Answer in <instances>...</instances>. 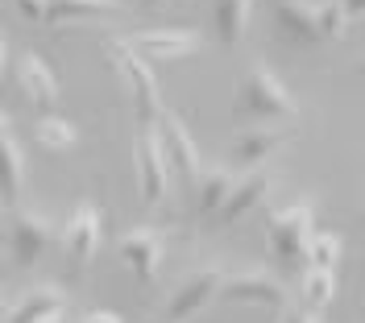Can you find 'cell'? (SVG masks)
I'll use <instances>...</instances> for the list:
<instances>
[{
    "label": "cell",
    "instance_id": "obj_23",
    "mask_svg": "<svg viewBox=\"0 0 365 323\" xmlns=\"http://www.w3.org/2000/svg\"><path fill=\"white\" fill-rule=\"evenodd\" d=\"M341 236L336 232H312V240H307V265H316V270H332L336 274V261H341Z\"/></svg>",
    "mask_w": 365,
    "mask_h": 323
},
{
    "label": "cell",
    "instance_id": "obj_31",
    "mask_svg": "<svg viewBox=\"0 0 365 323\" xmlns=\"http://www.w3.org/2000/svg\"><path fill=\"white\" fill-rule=\"evenodd\" d=\"M4 274H9V265H4V257H0V282H4Z\"/></svg>",
    "mask_w": 365,
    "mask_h": 323
},
{
    "label": "cell",
    "instance_id": "obj_8",
    "mask_svg": "<svg viewBox=\"0 0 365 323\" xmlns=\"http://www.w3.org/2000/svg\"><path fill=\"white\" fill-rule=\"evenodd\" d=\"M133 170H137V195L145 203H162L166 191H170V166H166V154H162L158 129H137Z\"/></svg>",
    "mask_w": 365,
    "mask_h": 323
},
{
    "label": "cell",
    "instance_id": "obj_16",
    "mask_svg": "<svg viewBox=\"0 0 365 323\" xmlns=\"http://www.w3.org/2000/svg\"><path fill=\"white\" fill-rule=\"evenodd\" d=\"M54 315H67V290L63 286H34L9 311V323H46Z\"/></svg>",
    "mask_w": 365,
    "mask_h": 323
},
{
    "label": "cell",
    "instance_id": "obj_29",
    "mask_svg": "<svg viewBox=\"0 0 365 323\" xmlns=\"http://www.w3.org/2000/svg\"><path fill=\"white\" fill-rule=\"evenodd\" d=\"M4 133H9V116L0 112V137H4Z\"/></svg>",
    "mask_w": 365,
    "mask_h": 323
},
{
    "label": "cell",
    "instance_id": "obj_35",
    "mask_svg": "<svg viewBox=\"0 0 365 323\" xmlns=\"http://www.w3.org/2000/svg\"><path fill=\"white\" fill-rule=\"evenodd\" d=\"M361 70H365V54H361Z\"/></svg>",
    "mask_w": 365,
    "mask_h": 323
},
{
    "label": "cell",
    "instance_id": "obj_4",
    "mask_svg": "<svg viewBox=\"0 0 365 323\" xmlns=\"http://www.w3.org/2000/svg\"><path fill=\"white\" fill-rule=\"evenodd\" d=\"M158 141H162V154H166V166H170V174L179 179V186L187 195H195V186L204 179V158H200V149H195V137H191V129L182 125L179 112H170V108H162L158 116Z\"/></svg>",
    "mask_w": 365,
    "mask_h": 323
},
{
    "label": "cell",
    "instance_id": "obj_2",
    "mask_svg": "<svg viewBox=\"0 0 365 323\" xmlns=\"http://www.w3.org/2000/svg\"><path fill=\"white\" fill-rule=\"evenodd\" d=\"M312 220H316V208L307 199L303 203H291V208L266 211V245H270V257L282 270H307Z\"/></svg>",
    "mask_w": 365,
    "mask_h": 323
},
{
    "label": "cell",
    "instance_id": "obj_18",
    "mask_svg": "<svg viewBox=\"0 0 365 323\" xmlns=\"http://www.w3.org/2000/svg\"><path fill=\"white\" fill-rule=\"evenodd\" d=\"M21 186H25V154L13 133L0 137V208H13L17 211V199H21Z\"/></svg>",
    "mask_w": 365,
    "mask_h": 323
},
{
    "label": "cell",
    "instance_id": "obj_7",
    "mask_svg": "<svg viewBox=\"0 0 365 323\" xmlns=\"http://www.w3.org/2000/svg\"><path fill=\"white\" fill-rule=\"evenodd\" d=\"M58 236H63V228H54V220H46L42 211H13V220H9V253L17 261V270H34Z\"/></svg>",
    "mask_w": 365,
    "mask_h": 323
},
{
    "label": "cell",
    "instance_id": "obj_19",
    "mask_svg": "<svg viewBox=\"0 0 365 323\" xmlns=\"http://www.w3.org/2000/svg\"><path fill=\"white\" fill-rule=\"evenodd\" d=\"M120 0H46V17L42 21L50 29L71 21H91V17H116Z\"/></svg>",
    "mask_w": 365,
    "mask_h": 323
},
{
    "label": "cell",
    "instance_id": "obj_1",
    "mask_svg": "<svg viewBox=\"0 0 365 323\" xmlns=\"http://www.w3.org/2000/svg\"><path fill=\"white\" fill-rule=\"evenodd\" d=\"M232 112H237V120H295L299 100L266 63H250L237 79Z\"/></svg>",
    "mask_w": 365,
    "mask_h": 323
},
{
    "label": "cell",
    "instance_id": "obj_26",
    "mask_svg": "<svg viewBox=\"0 0 365 323\" xmlns=\"http://www.w3.org/2000/svg\"><path fill=\"white\" fill-rule=\"evenodd\" d=\"M17 9H21V17H29V21H42L46 17V0H13Z\"/></svg>",
    "mask_w": 365,
    "mask_h": 323
},
{
    "label": "cell",
    "instance_id": "obj_21",
    "mask_svg": "<svg viewBox=\"0 0 365 323\" xmlns=\"http://www.w3.org/2000/svg\"><path fill=\"white\" fill-rule=\"evenodd\" d=\"M332 295H336V274H332V270H316V265H307V270H303V286H299V307H307V311L324 315L328 302H332Z\"/></svg>",
    "mask_w": 365,
    "mask_h": 323
},
{
    "label": "cell",
    "instance_id": "obj_11",
    "mask_svg": "<svg viewBox=\"0 0 365 323\" xmlns=\"http://www.w3.org/2000/svg\"><path fill=\"white\" fill-rule=\"evenodd\" d=\"M100 228H104V220H100V208L96 203H75L71 208V220L63 224V245H67V257L75 270H83L96 249H100Z\"/></svg>",
    "mask_w": 365,
    "mask_h": 323
},
{
    "label": "cell",
    "instance_id": "obj_28",
    "mask_svg": "<svg viewBox=\"0 0 365 323\" xmlns=\"http://www.w3.org/2000/svg\"><path fill=\"white\" fill-rule=\"evenodd\" d=\"M341 9H344L349 21H353V17H365V0H341Z\"/></svg>",
    "mask_w": 365,
    "mask_h": 323
},
{
    "label": "cell",
    "instance_id": "obj_30",
    "mask_svg": "<svg viewBox=\"0 0 365 323\" xmlns=\"http://www.w3.org/2000/svg\"><path fill=\"white\" fill-rule=\"evenodd\" d=\"M141 4H145V9H158L162 0H141Z\"/></svg>",
    "mask_w": 365,
    "mask_h": 323
},
{
    "label": "cell",
    "instance_id": "obj_32",
    "mask_svg": "<svg viewBox=\"0 0 365 323\" xmlns=\"http://www.w3.org/2000/svg\"><path fill=\"white\" fill-rule=\"evenodd\" d=\"M46 323H67V319H63V315H54V319H46Z\"/></svg>",
    "mask_w": 365,
    "mask_h": 323
},
{
    "label": "cell",
    "instance_id": "obj_5",
    "mask_svg": "<svg viewBox=\"0 0 365 323\" xmlns=\"http://www.w3.org/2000/svg\"><path fill=\"white\" fill-rule=\"evenodd\" d=\"M216 302H253V307H266L274 319H282L291 311V295L287 286L270 274V270H241V274H225V286Z\"/></svg>",
    "mask_w": 365,
    "mask_h": 323
},
{
    "label": "cell",
    "instance_id": "obj_9",
    "mask_svg": "<svg viewBox=\"0 0 365 323\" xmlns=\"http://www.w3.org/2000/svg\"><path fill=\"white\" fill-rule=\"evenodd\" d=\"M116 253L133 270V277L141 286H150L162 270V257H166V232L158 224H137V228H129L116 240Z\"/></svg>",
    "mask_w": 365,
    "mask_h": 323
},
{
    "label": "cell",
    "instance_id": "obj_15",
    "mask_svg": "<svg viewBox=\"0 0 365 323\" xmlns=\"http://www.w3.org/2000/svg\"><path fill=\"white\" fill-rule=\"evenodd\" d=\"M207 13H212V33L225 50H237L245 42L253 21V0H212Z\"/></svg>",
    "mask_w": 365,
    "mask_h": 323
},
{
    "label": "cell",
    "instance_id": "obj_22",
    "mask_svg": "<svg viewBox=\"0 0 365 323\" xmlns=\"http://www.w3.org/2000/svg\"><path fill=\"white\" fill-rule=\"evenodd\" d=\"M75 137H79L75 125L63 120V116H42V120L34 125V141H38L42 149H54V154H58V149H71Z\"/></svg>",
    "mask_w": 365,
    "mask_h": 323
},
{
    "label": "cell",
    "instance_id": "obj_33",
    "mask_svg": "<svg viewBox=\"0 0 365 323\" xmlns=\"http://www.w3.org/2000/svg\"><path fill=\"white\" fill-rule=\"evenodd\" d=\"M0 63H4V38H0Z\"/></svg>",
    "mask_w": 365,
    "mask_h": 323
},
{
    "label": "cell",
    "instance_id": "obj_20",
    "mask_svg": "<svg viewBox=\"0 0 365 323\" xmlns=\"http://www.w3.org/2000/svg\"><path fill=\"white\" fill-rule=\"evenodd\" d=\"M232 183H237V174H232V170H225V166H212V170H204V179H200V186H195V211H200L204 220H212L216 211L225 208Z\"/></svg>",
    "mask_w": 365,
    "mask_h": 323
},
{
    "label": "cell",
    "instance_id": "obj_14",
    "mask_svg": "<svg viewBox=\"0 0 365 323\" xmlns=\"http://www.w3.org/2000/svg\"><path fill=\"white\" fill-rule=\"evenodd\" d=\"M295 137H299V129H245L241 137L232 141V162L245 166V170H257V166H266L282 145H291Z\"/></svg>",
    "mask_w": 365,
    "mask_h": 323
},
{
    "label": "cell",
    "instance_id": "obj_3",
    "mask_svg": "<svg viewBox=\"0 0 365 323\" xmlns=\"http://www.w3.org/2000/svg\"><path fill=\"white\" fill-rule=\"evenodd\" d=\"M104 54L113 58L116 75L129 83V92H133V116H137V129H154L162 116V95H158V79H154V70L150 63H141L133 50H125L120 38H108L104 42Z\"/></svg>",
    "mask_w": 365,
    "mask_h": 323
},
{
    "label": "cell",
    "instance_id": "obj_25",
    "mask_svg": "<svg viewBox=\"0 0 365 323\" xmlns=\"http://www.w3.org/2000/svg\"><path fill=\"white\" fill-rule=\"evenodd\" d=\"M278 323H324V315H316V311H307V307H291L287 315Z\"/></svg>",
    "mask_w": 365,
    "mask_h": 323
},
{
    "label": "cell",
    "instance_id": "obj_17",
    "mask_svg": "<svg viewBox=\"0 0 365 323\" xmlns=\"http://www.w3.org/2000/svg\"><path fill=\"white\" fill-rule=\"evenodd\" d=\"M17 83H21L25 100H29L34 108H50V104L58 100V79H54V70L46 67L38 54H21V63H17Z\"/></svg>",
    "mask_w": 365,
    "mask_h": 323
},
{
    "label": "cell",
    "instance_id": "obj_6",
    "mask_svg": "<svg viewBox=\"0 0 365 323\" xmlns=\"http://www.w3.org/2000/svg\"><path fill=\"white\" fill-rule=\"evenodd\" d=\"M125 50H133L141 63H179L204 50L200 29H137L129 38H120Z\"/></svg>",
    "mask_w": 365,
    "mask_h": 323
},
{
    "label": "cell",
    "instance_id": "obj_27",
    "mask_svg": "<svg viewBox=\"0 0 365 323\" xmlns=\"http://www.w3.org/2000/svg\"><path fill=\"white\" fill-rule=\"evenodd\" d=\"M83 323H125V319H120L116 311H88V315H83Z\"/></svg>",
    "mask_w": 365,
    "mask_h": 323
},
{
    "label": "cell",
    "instance_id": "obj_13",
    "mask_svg": "<svg viewBox=\"0 0 365 323\" xmlns=\"http://www.w3.org/2000/svg\"><path fill=\"white\" fill-rule=\"evenodd\" d=\"M266 4H270L274 29H278L287 42H295V46H319V42H324L312 0H266Z\"/></svg>",
    "mask_w": 365,
    "mask_h": 323
},
{
    "label": "cell",
    "instance_id": "obj_10",
    "mask_svg": "<svg viewBox=\"0 0 365 323\" xmlns=\"http://www.w3.org/2000/svg\"><path fill=\"white\" fill-rule=\"evenodd\" d=\"M220 286H225V270H195L191 277H182L179 286L170 290V299H166V319L187 323L191 315H200L204 307L216 302Z\"/></svg>",
    "mask_w": 365,
    "mask_h": 323
},
{
    "label": "cell",
    "instance_id": "obj_34",
    "mask_svg": "<svg viewBox=\"0 0 365 323\" xmlns=\"http://www.w3.org/2000/svg\"><path fill=\"white\" fill-rule=\"evenodd\" d=\"M0 315H4V295H0Z\"/></svg>",
    "mask_w": 365,
    "mask_h": 323
},
{
    "label": "cell",
    "instance_id": "obj_24",
    "mask_svg": "<svg viewBox=\"0 0 365 323\" xmlns=\"http://www.w3.org/2000/svg\"><path fill=\"white\" fill-rule=\"evenodd\" d=\"M316 17H319V33H324V42H336V38H344V25H349V17H344L341 0H319V4H316Z\"/></svg>",
    "mask_w": 365,
    "mask_h": 323
},
{
    "label": "cell",
    "instance_id": "obj_12",
    "mask_svg": "<svg viewBox=\"0 0 365 323\" xmlns=\"http://www.w3.org/2000/svg\"><path fill=\"white\" fill-rule=\"evenodd\" d=\"M270 186H274V179H270V170H266V166L245 170V174L232 183V191H228V199H225V208L216 211V224H220V228L241 224V220H245L253 208H262V203H266Z\"/></svg>",
    "mask_w": 365,
    "mask_h": 323
}]
</instances>
